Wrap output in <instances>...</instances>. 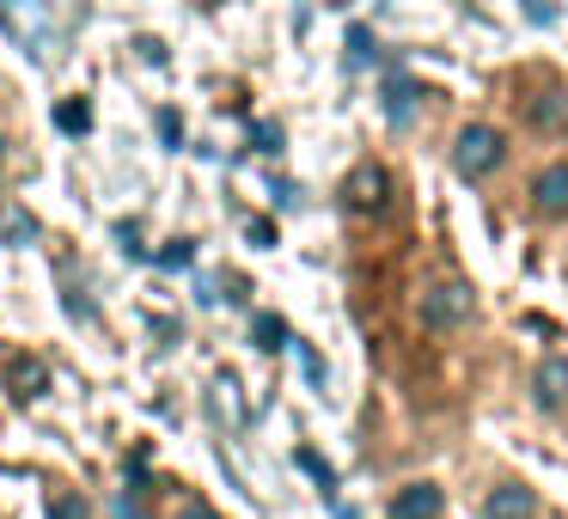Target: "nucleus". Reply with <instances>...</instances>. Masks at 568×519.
Masks as SVG:
<instances>
[{
  "label": "nucleus",
  "mask_w": 568,
  "mask_h": 519,
  "mask_svg": "<svg viewBox=\"0 0 568 519\" xmlns=\"http://www.w3.org/2000/svg\"><path fill=\"white\" fill-rule=\"evenodd\" d=\"M507 160V141H501V129H489V123H470V129H458V141H453V172L458 177H489L495 165Z\"/></svg>",
  "instance_id": "f257e3e1"
},
{
  "label": "nucleus",
  "mask_w": 568,
  "mask_h": 519,
  "mask_svg": "<svg viewBox=\"0 0 568 519\" xmlns=\"http://www.w3.org/2000/svg\"><path fill=\"white\" fill-rule=\"evenodd\" d=\"M470 306H477V299H470L465 282H434L428 294L416 299V312H422V324H428V330H458V324L470 318Z\"/></svg>",
  "instance_id": "f03ea898"
},
{
  "label": "nucleus",
  "mask_w": 568,
  "mask_h": 519,
  "mask_svg": "<svg viewBox=\"0 0 568 519\" xmlns=\"http://www.w3.org/2000/svg\"><path fill=\"white\" fill-rule=\"evenodd\" d=\"M385 196H392V177H385V165H355V172L343 177V202L355 214H379Z\"/></svg>",
  "instance_id": "7ed1b4c3"
},
{
  "label": "nucleus",
  "mask_w": 568,
  "mask_h": 519,
  "mask_svg": "<svg viewBox=\"0 0 568 519\" xmlns=\"http://www.w3.org/2000/svg\"><path fill=\"white\" fill-rule=\"evenodd\" d=\"M531 404L538 409H562L568 404V355H544L531 373Z\"/></svg>",
  "instance_id": "20e7f679"
},
{
  "label": "nucleus",
  "mask_w": 568,
  "mask_h": 519,
  "mask_svg": "<svg viewBox=\"0 0 568 519\" xmlns=\"http://www.w3.org/2000/svg\"><path fill=\"white\" fill-rule=\"evenodd\" d=\"M531 208H538L544 221H562L568 214V165H544L538 184H531Z\"/></svg>",
  "instance_id": "39448f33"
},
{
  "label": "nucleus",
  "mask_w": 568,
  "mask_h": 519,
  "mask_svg": "<svg viewBox=\"0 0 568 519\" xmlns=\"http://www.w3.org/2000/svg\"><path fill=\"white\" fill-rule=\"evenodd\" d=\"M7 385H13L19 404H38V397L50 391V367H43L38 355H13L7 360Z\"/></svg>",
  "instance_id": "423d86ee"
},
{
  "label": "nucleus",
  "mask_w": 568,
  "mask_h": 519,
  "mask_svg": "<svg viewBox=\"0 0 568 519\" xmlns=\"http://www.w3.org/2000/svg\"><path fill=\"white\" fill-rule=\"evenodd\" d=\"M440 513H446V495L434 482H409L392 501V519H440Z\"/></svg>",
  "instance_id": "0eeeda50"
},
{
  "label": "nucleus",
  "mask_w": 568,
  "mask_h": 519,
  "mask_svg": "<svg viewBox=\"0 0 568 519\" xmlns=\"http://www.w3.org/2000/svg\"><path fill=\"white\" fill-rule=\"evenodd\" d=\"M538 513V495L519 489V482H501V489H489V501H483V519H531Z\"/></svg>",
  "instance_id": "6e6552de"
},
{
  "label": "nucleus",
  "mask_w": 568,
  "mask_h": 519,
  "mask_svg": "<svg viewBox=\"0 0 568 519\" xmlns=\"http://www.w3.org/2000/svg\"><path fill=\"white\" fill-rule=\"evenodd\" d=\"M526 123L544 129V135H568V99L562 92H538V99L526 104Z\"/></svg>",
  "instance_id": "1a4fd4ad"
},
{
  "label": "nucleus",
  "mask_w": 568,
  "mask_h": 519,
  "mask_svg": "<svg viewBox=\"0 0 568 519\" xmlns=\"http://www.w3.org/2000/svg\"><path fill=\"white\" fill-rule=\"evenodd\" d=\"M209 397H214V416H221V421H233V428L245 421V404H239V379H233V373H221Z\"/></svg>",
  "instance_id": "9d476101"
},
{
  "label": "nucleus",
  "mask_w": 568,
  "mask_h": 519,
  "mask_svg": "<svg viewBox=\"0 0 568 519\" xmlns=\"http://www.w3.org/2000/svg\"><path fill=\"white\" fill-rule=\"evenodd\" d=\"M251 336H257V348H263V355L287 348V324L275 318V312H257V318H251Z\"/></svg>",
  "instance_id": "9b49d317"
},
{
  "label": "nucleus",
  "mask_w": 568,
  "mask_h": 519,
  "mask_svg": "<svg viewBox=\"0 0 568 519\" xmlns=\"http://www.w3.org/2000/svg\"><path fill=\"white\" fill-rule=\"evenodd\" d=\"M409 111H416V86H409V80H392V86H385V116H392V123H409Z\"/></svg>",
  "instance_id": "f8f14e48"
},
{
  "label": "nucleus",
  "mask_w": 568,
  "mask_h": 519,
  "mask_svg": "<svg viewBox=\"0 0 568 519\" xmlns=\"http://www.w3.org/2000/svg\"><path fill=\"white\" fill-rule=\"evenodd\" d=\"M294 465H300V470H306V477H312V482H318V489H324V495H336V470H331V465H324V458H318V452H312V446H300V452H294Z\"/></svg>",
  "instance_id": "ddd939ff"
},
{
  "label": "nucleus",
  "mask_w": 568,
  "mask_h": 519,
  "mask_svg": "<svg viewBox=\"0 0 568 519\" xmlns=\"http://www.w3.org/2000/svg\"><path fill=\"white\" fill-rule=\"evenodd\" d=\"M50 519H92L87 495H74V489H55V495H50Z\"/></svg>",
  "instance_id": "4468645a"
},
{
  "label": "nucleus",
  "mask_w": 568,
  "mask_h": 519,
  "mask_svg": "<svg viewBox=\"0 0 568 519\" xmlns=\"http://www.w3.org/2000/svg\"><path fill=\"white\" fill-rule=\"evenodd\" d=\"M55 123H62L68 135H87V129H92V104L87 99H68L62 111H55Z\"/></svg>",
  "instance_id": "2eb2a0df"
},
{
  "label": "nucleus",
  "mask_w": 568,
  "mask_h": 519,
  "mask_svg": "<svg viewBox=\"0 0 568 519\" xmlns=\"http://www.w3.org/2000/svg\"><path fill=\"white\" fill-rule=\"evenodd\" d=\"M190 257H196V251H190V238H172V245L160 251V269H184Z\"/></svg>",
  "instance_id": "dca6fc26"
},
{
  "label": "nucleus",
  "mask_w": 568,
  "mask_h": 519,
  "mask_svg": "<svg viewBox=\"0 0 568 519\" xmlns=\"http://www.w3.org/2000/svg\"><path fill=\"white\" fill-rule=\"evenodd\" d=\"M160 135H165V147H178V141H184V123H178V111H160Z\"/></svg>",
  "instance_id": "f3484780"
},
{
  "label": "nucleus",
  "mask_w": 568,
  "mask_h": 519,
  "mask_svg": "<svg viewBox=\"0 0 568 519\" xmlns=\"http://www.w3.org/2000/svg\"><path fill=\"white\" fill-rule=\"evenodd\" d=\"M111 519H141V507H135V489H123V495L111 501Z\"/></svg>",
  "instance_id": "a211bd4d"
},
{
  "label": "nucleus",
  "mask_w": 568,
  "mask_h": 519,
  "mask_svg": "<svg viewBox=\"0 0 568 519\" xmlns=\"http://www.w3.org/2000/svg\"><path fill=\"white\" fill-rule=\"evenodd\" d=\"M7 233H13L19 245H31V238H38V226H31V214H13V221H7Z\"/></svg>",
  "instance_id": "6ab92c4d"
},
{
  "label": "nucleus",
  "mask_w": 568,
  "mask_h": 519,
  "mask_svg": "<svg viewBox=\"0 0 568 519\" xmlns=\"http://www.w3.org/2000/svg\"><path fill=\"white\" fill-rule=\"evenodd\" d=\"M257 153H282V129L257 123Z\"/></svg>",
  "instance_id": "aec40b11"
},
{
  "label": "nucleus",
  "mask_w": 568,
  "mask_h": 519,
  "mask_svg": "<svg viewBox=\"0 0 568 519\" xmlns=\"http://www.w3.org/2000/svg\"><path fill=\"white\" fill-rule=\"evenodd\" d=\"M245 238L251 245H275V226L270 221H245Z\"/></svg>",
  "instance_id": "412c9836"
},
{
  "label": "nucleus",
  "mask_w": 568,
  "mask_h": 519,
  "mask_svg": "<svg viewBox=\"0 0 568 519\" xmlns=\"http://www.w3.org/2000/svg\"><path fill=\"white\" fill-rule=\"evenodd\" d=\"M116 238H123V251H129V257H148V251H141V233H135V226H116Z\"/></svg>",
  "instance_id": "4be33fe9"
},
{
  "label": "nucleus",
  "mask_w": 568,
  "mask_h": 519,
  "mask_svg": "<svg viewBox=\"0 0 568 519\" xmlns=\"http://www.w3.org/2000/svg\"><path fill=\"white\" fill-rule=\"evenodd\" d=\"M348 55H355V62H367V55H373V38H367V31H355V38H348Z\"/></svg>",
  "instance_id": "5701e85b"
},
{
  "label": "nucleus",
  "mask_w": 568,
  "mask_h": 519,
  "mask_svg": "<svg viewBox=\"0 0 568 519\" xmlns=\"http://www.w3.org/2000/svg\"><path fill=\"white\" fill-rule=\"evenodd\" d=\"M526 13L538 19V26H550V19H556V7H550V0H526Z\"/></svg>",
  "instance_id": "b1692460"
},
{
  "label": "nucleus",
  "mask_w": 568,
  "mask_h": 519,
  "mask_svg": "<svg viewBox=\"0 0 568 519\" xmlns=\"http://www.w3.org/2000/svg\"><path fill=\"white\" fill-rule=\"evenodd\" d=\"M178 519H221V513H209V507H184Z\"/></svg>",
  "instance_id": "393cba45"
}]
</instances>
